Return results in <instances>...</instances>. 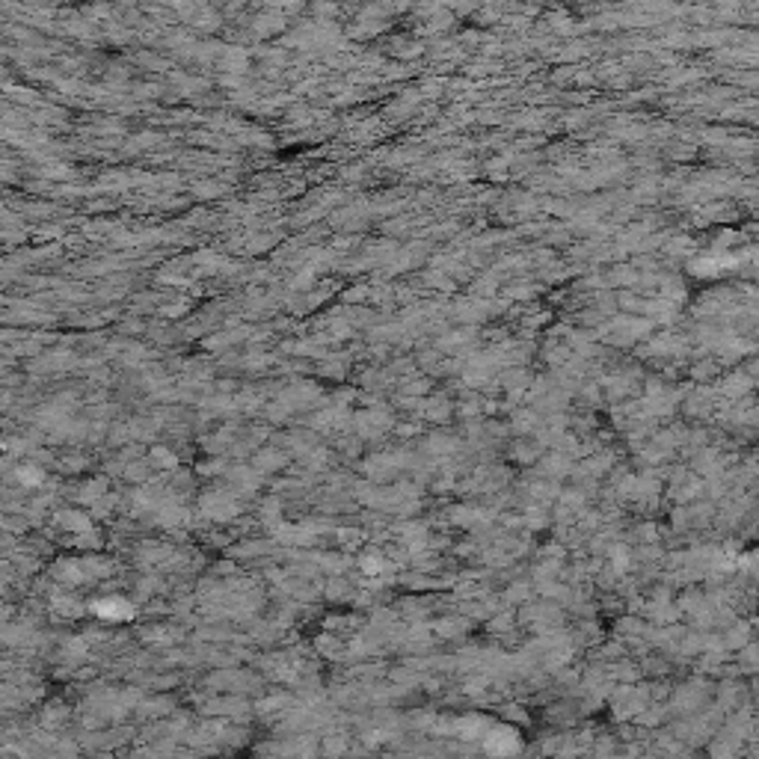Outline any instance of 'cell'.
I'll return each instance as SVG.
<instances>
[{"mask_svg": "<svg viewBox=\"0 0 759 759\" xmlns=\"http://www.w3.org/2000/svg\"><path fill=\"white\" fill-rule=\"evenodd\" d=\"M92 611L101 617V620H131L134 617V608L125 600H119V596H110V600L92 602Z\"/></svg>", "mask_w": 759, "mask_h": 759, "instance_id": "6da1fadb", "label": "cell"}, {"mask_svg": "<svg viewBox=\"0 0 759 759\" xmlns=\"http://www.w3.org/2000/svg\"><path fill=\"white\" fill-rule=\"evenodd\" d=\"M487 751H492V753L516 751V736L510 730H495V732H490V739H487Z\"/></svg>", "mask_w": 759, "mask_h": 759, "instance_id": "7a4b0ae2", "label": "cell"}, {"mask_svg": "<svg viewBox=\"0 0 759 759\" xmlns=\"http://www.w3.org/2000/svg\"><path fill=\"white\" fill-rule=\"evenodd\" d=\"M18 475H21L24 483H42V471L36 469V466H21Z\"/></svg>", "mask_w": 759, "mask_h": 759, "instance_id": "3957f363", "label": "cell"}, {"mask_svg": "<svg viewBox=\"0 0 759 759\" xmlns=\"http://www.w3.org/2000/svg\"><path fill=\"white\" fill-rule=\"evenodd\" d=\"M362 567H365V572H368V576H377V572H380V564H377V561H371V558H365V561H362Z\"/></svg>", "mask_w": 759, "mask_h": 759, "instance_id": "277c9868", "label": "cell"}]
</instances>
